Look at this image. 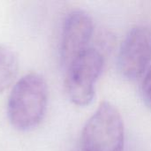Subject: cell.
Masks as SVG:
<instances>
[{
  "label": "cell",
  "mask_w": 151,
  "mask_h": 151,
  "mask_svg": "<svg viewBox=\"0 0 151 151\" xmlns=\"http://www.w3.org/2000/svg\"><path fill=\"white\" fill-rule=\"evenodd\" d=\"M48 86L38 73L23 75L14 84L7 102V117L11 126L19 132L36 128L46 114Z\"/></svg>",
  "instance_id": "obj_1"
},
{
  "label": "cell",
  "mask_w": 151,
  "mask_h": 151,
  "mask_svg": "<svg viewBox=\"0 0 151 151\" xmlns=\"http://www.w3.org/2000/svg\"><path fill=\"white\" fill-rule=\"evenodd\" d=\"M125 127L119 110L109 102L100 104L81 133L82 151H123Z\"/></svg>",
  "instance_id": "obj_2"
},
{
  "label": "cell",
  "mask_w": 151,
  "mask_h": 151,
  "mask_svg": "<svg viewBox=\"0 0 151 151\" xmlns=\"http://www.w3.org/2000/svg\"><path fill=\"white\" fill-rule=\"evenodd\" d=\"M104 66L102 54L88 48L65 67V87L71 102L78 106L89 104L95 96V85Z\"/></svg>",
  "instance_id": "obj_3"
},
{
  "label": "cell",
  "mask_w": 151,
  "mask_h": 151,
  "mask_svg": "<svg viewBox=\"0 0 151 151\" xmlns=\"http://www.w3.org/2000/svg\"><path fill=\"white\" fill-rule=\"evenodd\" d=\"M151 62V27L137 26L125 37L119 54V67L129 80L146 73Z\"/></svg>",
  "instance_id": "obj_4"
},
{
  "label": "cell",
  "mask_w": 151,
  "mask_h": 151,
  "mask_svg": "<svg viewBox=\"0 0 151 151\" xmlns=\"http://www.w3.org/2000/svg\"><path fill=\"white\" fill-rule=\"evenodd\" d=\"M93 31V20L86 12L74 10L67 15L60 42V56L65 68L88 49Z\"/></svg>",
  "instance_id": "obj_5"
},
{
  "label": "cell",
  "mask_w": 151,
  "mask_h": 151,
  "mask_svg": "<svg viewBox=\"0 0 151 151\" xmlns=\"http://www.w3.org/2000/svg\"><path fill=\"white\" fill-rule=\"evenodd\" d=\"M19 70V59L9 46L0 44V94L4 93L14 81Z\"/></svg>",
  "instance_id": "obj_6"
},
{
  "label": "cell",
  "mask_w": 151,
  "mask_h": 151,
  "mask_svg": "<svg viewBox=\"0 0 151 151\" xmlns=\"http://www.w3.org/2000/svg\"><path fill=\"white\" fill-rule=\"evenodd\" d=\"M142 95L146 104L151 111V65L144 74L142 81Z\"/></svg>",
  "instance_id": "obj_7"
}]
</instances>
